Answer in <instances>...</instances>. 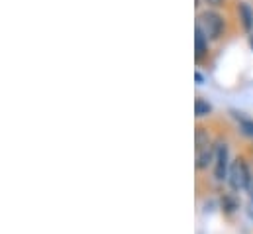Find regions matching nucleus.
Instances as JSON below:
<instances>
[{"mask_svg":"<svg viewBox=\"0 0 253 234\" xmlns=\"http://www.w3.org/2000/svg\"><path fill=\"white\" fill-rule=\"evenodd\" d=\"M252 174H250V168L246 164L244 158H238L232 162L230 166V172H228V183L234 191H248L250 183H252Z\"/></svg>","mask_w":253,"mask_h":234,"instance_id":"7ed1b4c3","label":"nucleus"},{"mask_svg":"<svg viewBox=\"0 0 253 234\" xmlns=\"http://www.w3.org/2000/svg\"><path fill=\"white\" fill-rule=\"evenodd\" d=\"M204 4L212 10V8H220V6H224V4H226V0H204Z\"/></svg>","mask_w":253,"mask_h":234,"instance_id":"1a4fd4ad","label":"nucleus"},{"mask_svg":"<svg viewBox=\"0 0 253 234\" xmlns=\"http://www.w3.org/2000/svg\"><path fill=\"white\" fill-rule=\"evenodd\" d=\"M252 48H253V36H252Z\"/></svg>","mask_w":253,"mask_h":234,"instance_id":"4468645a","label":"nucleus"},{"mask_svg":"<svg viewBox=\"0 0 253 234\" xmlns=\"http://www.w3.org/2000/svg\"><path fill=\"white\" fill-rule=\"evenodd\" d=\"M212 113V105L206 101V99H202V97H198L196 101H194V115L196 118H204L208 117Z\"/></svg>","mask_w":253,"mask_h":234,"instance_id":"0eeeda50","label":"nucleus"},{"mask_svg":"<svg viewBox=\"0 0 253 234\" xmlns=\"http://www.w3.org/2000/svg\"><path fill=\"white\" fill-rule=\"evenodd\" d=\"M196 26L206 34V38L210 42L220 40L224 36V32H226V20H224V16L220 12H216V10H210V8L198 14Z\"/></svg>","mask_w":253,"mask_h":234,"instance_id":"f03ea898","label":"nucleus"},{"mask_svg":"<svg viewBox=\"0 0 253 234\" xmlns=\"http://www.w3.org/2000/svg\"><path fill=\"white\" fill-rule=\"evenodd\" d=\"M194 152H196V170H208L210 164H214L216 160V144L210 140L208 132L204 128H196V134H194Z\"/></svg>","mask_w":253,"mask_h":234,"instance_id":"f257e3e1","label":"nucleus"},{"mask_svg":"<svg viewBox=\"0 0 253 234\" xmlns=\"http://www.w3.org/2000/svg\"><path fill=\"white\" fill-rule=\"evenodd\" d=\"M208 42L210 40L206 38V34L198 26H194V56H196L198 61L208 54Z\"/></svg>","mask_w":253,"mask_h":234,"instance_id":"423d86ee","label":"nucleus"},{"mask_svg":"<svg viewBox=\"0 0 253 234\" xmlns=\"http://www.w3.org/2000/svg\"><path fill=\"white\" fill-rule=\"evenodd\" d=\"M230 154H228V146L226 142H216V160H214V177L218 181H224V177L228 179L230 172Z\"/></svg>","mask_w":253,"mask_h":234,"instance_id":"20e7f679","label":"nucleus"},{"mask_svg":"<svg viewBox=\"0 0 253 234\" xmlns=\"http://www.w3.org/2000/svg\"><path fill=\"white\" fill-rule=\"evenodd\" d=\"M248 215H250V219H253V201L250 199V203H248Z\"/></svg>","mask_w":253,"mask_h":234,"instance_id":"f8f14e48","label":"nucleus"},{"mask_svg":"<svg viewBox=\"0 0 253 234\" xmlns=\"http://www.w3.org/2000/svg\"><path fill=\"white\" fill-rule=\"evenodd\" d=\"M240 128H242V132L248 138L253 140V120H250V118H240Z\"/></svg>","mask_w":253,"mask_h":234,"instance_id":"6e6552de","label":"nucleus"},{"mask_svg":"<svg viewBox=\"0 0 253 234\" xmlns=\"http://www.w3.org/2000/svg\"><path fill=\"white\" fill-rule=\"evenodd\" d=\"M194 79H196V85H202V83H204V75H202L200 71L194 73Z\"/></svg>","mask_w":253,"mask_h":234,"instance_id":"9b49d317","label":"nucleus"},{"mask_svg":"<svg viewBox=\"0 0 253 234\" xmlns=\"http://www.w3.org/2000/svg\"><path fill=\"white\" fill-rule=\"evenodd\" d=\"M248 193H250V199L253 201V177H252V183H250V187H248Z\"/></svg>","mask_w":253,"mask_h":234,"instance_id":"ddd939ff","label":"nucleus"},{"mask_svg":"<svg viewBox=\"0 0 253 234\" xmlns=\"http://www.w3.org/2000/svg\"><path fill=\"white\" fill-rule=\"evenodd\" d=\"M238 18H240L246 32H253V6L250 2H240L238 4Z\"/></svg>","mask_w":253,"mask_h":234,"instance_id":"39448f33","label":"nucleus"},{"mask_svg":"<svg viewBox=\"0 0 253 234\" xmlns=\"http://www.w3.org/2000/svg\"><path fill=\"white\" fill-rule=\"evenodd\" d=\"M224 201H226V207H228L226 211H228V213H232V211H236V209H238V203H236L232 197H226Z\"/></svg>","mask_w":253,"mask_h":234,"instance_id":"9d476101","label":"nucleus"}]
</instances>
